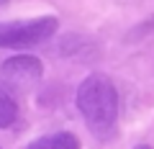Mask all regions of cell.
Masks as SVG:
<instances>
[{
  "label": "cell",
  "mask_w": 154,
  "mask_h": 149,
  "mask_svg": "<svg viewBox=\"0 0 154 149\" xmlns=\"http://www.w3.org/2000/svg\"><path fill=\"white\" fill-rule=\"evenodd\" d=\"M77 110L95 134H105L116 126L118 118V90L110 77L95 72L77 88Z\"/></svg>",
  "instance_id": "obj_1"
},
{
  "label": "cell",
  "mask_w": 154,
  "mask_h": 149,
  "mask_svg": "<svg viewBox=\"0 0 154 149\" xmlns=\"http://www.w3.org/2000/svg\"><path fill=\"white\" fill-rule=\"evenodd\" d=\"M3 5H8V0H0V8H3Z\"/></svg>",
  "instance_id": "obj_7"
},
{
  "label": "cell",
  "mask_w": 154,
  "mask_h": 149,
  "mask_svg": "<svg viewBox=\"0 0 154 149\" xmlns=\"http://www.w3.org/2000/svg\"><path fill=\"white\" fill-rule=\"evenodd\" d=\"M136 149H152V147H146V144H139V147Z\"/></svg>",
  "instance_id": "obj_6"
},
{
  "label": "cell",
  "mask_w": 154,
  "mask_h": 149,
  "mask_svg": "<svg viewBox=\"0 0 154 149\" xmlns=\"http://www.w3.org/2000/svg\"><path fill=\"white\" fill-rule=\"evenodd\" d=\"M16 121H18V103L8 93V88L0 82V129H11Z\"/></svg>",
  "instance_id": "obj_5"
},
{
  "label": "cell",
  "mask_w": 154,
  "mask_h": 149,
  "mask_svg": "<svg viewBox=\"0 0 154 149\" xmlns=\"http://www.w3.org/2000/svg\"><path fill=\"white\" fill-rule=\"evenodd\" d=\"M26 149H82V144H80V139L75 134L57 131V134H49V136H38Z\"/></svg>",
  "instance_id": "obj_4"
},
{
  "label": "cell",
  "mask_w": 154,
  "mask_h": 149,
  "mask_svg": "<svg viewBox=\"0 0 154 149\" xmlns=\"http://www.w3.org/2000/svg\"><path fill=\"white\" fill-rule=\"evenodd\" d=\"M59 28V18L41 16L28 21H5L0 23V49H26L49 41Z\"/></svg>",
  "instance_id": "obj_2"
},
{
  "label": "cell",
  "mask_w": 154,
  "mask_h": 149,
  "mask_svg": "<svg viewBox=\"0 0 154 149\" xmlns=\"http://www.w3.org/2000/svg\"><path fill=\"white\" fill-rule=\"evenodd\" d=\"M0 75L8 85H28V82H36L44 75V64L33 54H16L3 62Z\"/></svg>",
  "instance_id": "obj_3"
}]
</instances>
